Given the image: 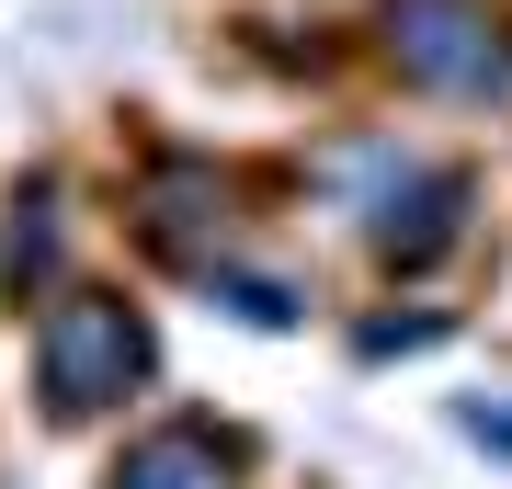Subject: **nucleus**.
I'll use <instances>...</instances> for the list:
<instances>
[{
    "label": "nucleus",
    "instance_id": "obj_1",
    "mask_svg": "<svg viewBox=\"0 0 512 489\" xmlns=\"http://www.w3.org/2000/svg\"><path fill=\"white\" fill-rule=\"evenodd\" d=\"M148 376H160V330H148V308H126L114 285H80L69 308L35 330V410L57 433L114 421L126 399H148Z\"/></svg>",
    "mask_w": 512,
    "mask_h": 489
},
{
    "label": "nucleus",
    "instance_id": "obj_2",
    "mask_svg": "<svg viewBox=\"0 0 512 489\" xmlns=\"http://www.w3.org/2000/svg\"><path fill=\"white\" fill-rule=\"evenodd\" d=\"M387 46L433 103H490L512 91V35L490 23V0H387Z\"/></svg>",
    "mask_w": 512,
    "mask_h": 489
},
{
    "label": "nucleus",
    "instance_id": "obj_3",
    "mask_svg": "<svg viewBox=\"0 0 512 489\" xmlns=\"http://www.w3.org/2000/svg\"><path fill=\"white\" fill-rule=\"evenodd\" d=\"M467 194L478 182L456 171V160H387V194L365 205V239H376V262L387 273H433L444 251H456V228H467Z\"/></svg>",
    "mask_w": 512,
    "mask_h": 489
},
{
    "label": "nucleus",
    "instance_id": "obj_4",
    "mask_svg": "<svg viewBox=\"0 0 512 489\" xmlns=\"http://www.w3.org/2000/svg\"><path fill=\"white\" fill-rule=\"evenodd\" d=\"M205 478H251V433L217 410H183L171 433H137L103 489H205Z\"/></svg>",
    "mask_w": 512,
    "mask_h": 489
},
{
    "label": "nucleus",
    "instance_id": "obj_5",
    "mask_svg": "<svg viewBox=\"0 0 512 489\" xmlns=\"http://www.w3.org/2000/svg\"><path fill=\"white\" fill-rule=\"evenodd\" d=\"M0 273H12V296H35L57 273V194H46V182L12 194V262H0Z\"/></svg>",
    "mask_w": 512,
    "mask_h": 489
},
{
    "label": "nucleus",
    "instance_id": "obj_6",
    "mask_svg": "<svg viewBox=\"0 0 512 489\" xmlns=\"http://www.w3.org/2000/svg\"><path fill=\"white\" fill-rule=\"evenodd\" d=\"M205 296H217L228 319H262V330H285L296 308H308V296H285V285H262V273H228V262L205 273Z\"/></svg>",
    "mask_w": 512,
    "mask_h": 489
},
{
    "label": "nucleus",
    "instance_id": "obj_7",
    "mask_svg": "<svg viewBox=\"0 0 512 489\" xmlns=\"http://www.w3.org/2000/svg\"><path fill=\"white\" fill-rule=\"evenodd\" d=\"M444 342V319L433 308H399V319H365V364H387V353H433Z\"/></svg>",
    "mask_w": 512,
    "mask_h": 489
},
{
    "label": "nucleus",
    "instance_id": "obj_8",
    "mask_svg": "<svg viewBox=\"0 0 512 489\" xmlns=\"http://www.w3.org/2000/svg\"><path fill=\"white\" fill-rule=\"evenodd\" d=\"M456 433H467L478 455H501V467H512V399H467V410H456Z\"/></svg>",
    "mask_w": 512,
    "mask_h": 489
}]
</instances>
